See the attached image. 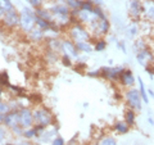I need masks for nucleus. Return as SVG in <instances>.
I'll list each match as a JSON object with an SVG mask.
<instances>
[{"mask_svg":"<svg viewBox=\"0 0 154 145\" xmlns=\"http://www.w3.org/2000/svg\"><path fill=\"white\" fill-rule=\"evenodd\" d=\"M128 17L131 19V22L140 23L143 21V0H130Z\"/></svg>","mask_w":154,"mask_h":145,"instance_id":"obj_6","label":"nucleus"},{"mask_svg":"<svg viewBox=\"0 0 154 145\" xmlns=\"http://www.w3.org/2000/svg\"><path fill=\"white\" fill-rule=\"evenodd\" d=\"M26 2L30 3V5L33 7V8H40L42 5V0H26Z\"/></svg>","mask_w":154,"mask_h":145,"instance_id":"obj_37","label":"nucleus"},{"mask_svg":"<svg viewBox=\"0 0 154 145\" xmlns=\"http://www.w3.org/2000/svg\"><path fill=\"white\" fill-rule=\"evenodd\" d=\"M54 21L60 28L69 25V17H71V9L66 5L64 2H58L54 3L49 8Z\"/></svg>","mask_w":154,"mask_h":145,"instance_id":"obj_1","label":"nucleus"},{"mask_svg":"<svg viewBox=\"0 0 154 145\" xmlns=\"http://www.w3.org/2000/svg\"><path fill=\"white\" fill-rule=\"evenodd\" d=\"M93 2H94V0H93Z\"/></svg>","mask_w":154,"mask_h":145,"instance_id":"obj_52","label":"nucleus"},{"mask_svg":"<svg viewBox=\"0 0 154 145\" xmlns=\"http://www.w3.org/2000/svg\"><path fill=\"white\" fill-rule=\"evenodd\" d=\"M136 60H137L139 64L144 67V68H145L146 66H150L154 62V51H153V49L148 45L146 48L139 50L136 53Z\"/></svg>","mask_w":154,"mask_h":145,"instance_id":"obj_7","label":"nucleus"},{"mask_svg":"<svg viewBox=\"0 0 154 145\" xmlns=\"http://www.w3.org/2000/svg\"><path fill=\"white\" fill-rule=\"evenodd\" d=\"M152 68H153V71H154V62H153V63H152Z\"/></svg>","mask_w":154,"mask_h":145,"instance_id":"obj_50","label":"nucleus"},{"mask_svg":"<svg viewBox=\"0 0 154 145\" xmlns=\"http://www.w3.org/2000/svg\"><path fill=\"white\" fill-rule=\"evenodd\" d=\"M72 58L69 55H67V54H63L62 55V63H63V66L66 67H71L72 66Z\"/></svg>","mask_w":154,"mask_h":145,"instance_id":"obj_35","label":"nucleus"},{"mask_svg":"<svg viewBox=\"0 0 154 145\" xmlns=\"http://www.w3.org/2000/svg\"><path fill=\"white\" fill-rule=\"evenodd\" d=\"M143 19L154 23V3L152 0H144L143 2Z\"/></svg>","mask_w":154,"mask_h":145,"instance_id":"obj_13","label":"nucleus"},{"mask_svg":"<svg viewBox=\"0 0 154 145\" xmlns=\"http://www.w3.org/2000/svg\"><path fill=\"white\" fill-rule=\"evenodd\" d=\"M94 4L98 7H102V0H94Z\"/></svg>","mask_w":154,"mask_h":145,"instance_id":"obj_45","label":"nucleus"},{"mask_svg":"<svg viewBox=\"0 0 154 145\" xmlns=\"http://www.w3.org/2000/svg\"><path fill=\"white\" fill-rule=\"evenodd\" d=\"M3 122L9 128H12L14 126H17V125H19V109H13L9 113H7Z\"/></svg>","mask_w":154,"mask_h":145,"instance_id":"obj_14","label":"nucleus"},{"mask_svg":"<svg viewBox=\"0 0 154 145\" xmlns=\"http://www.w3.org/2000/svg\"><path fill=\"white\" fill-rule=\"evenodd\" d=\"M135 82H136V79H135L132 71L128 68H123V71L121 72V75L118 77V84L123 86V88L128 89V88H134Z\"/></svg>","mask_w":154,"mask_h":145,"instance_id":"obj_10","label":"nucleus"},{"mask_svg":"<svg viewBox=\"0 0 154 145\" xmlns=\"http://www.w3.org/2000/svg\"><path fill=\"white\" fill-rule=\"evenodd\" d=\"M36 27V13L31 8H23L19 12V28L25 32L30 33Z\"/></svg>","mask_w":154,"mask_h":145,"instance_id":"obj_2","label":"nucleus"},{"mask_svg":"<svg viewBox=\"0 0 154 145\" xmlns=\"http://www.w3.org/2000/svg\"><path fill=\"white\" fill-rule=\"evenodd\" d=\"M148 122H149V125H150V126H154V119H153L152 117H148Z\"/></svg>","mask_w":154,"mask_h":145,"instance_id":"obj_44","label":"nucleus"},{"mask_svg":"<svg viewBox=\"0 0 154 145\" xmlns=\"http://www.w3.org/2000/svg\"><path fill=\"white\" fill-rule=\"evenodd\" d=\"M35 13L37 17H40L42 19H46V21H53V16H51V12L50 9H45V8H36L35 9Z\"/></svg>","mask_w":154,"mask_h":145,"instance_id":"obj_23","label":"nucleus"},{"mask_svg":"<svg viewBox=\"0 0 154 145\" xmlns=\"http://www.w3.org/2000/svg\"><path fill=\"white\" fill-rule=\"evenodd\" d=\"M0 7H2L4 11L8 12V11H12V9H16L13 5V3L11 0H0Z\"/></svg>","mask_w":154,"mask_h":145,"instance_id":"obj_32","label":"nucleus"},{"mask_svg":"<svg viewBox=\"0 0 154 145\" xmlns=\"http://www.w3.org/2000/svg\"><path fill=\"white\" fill-rule=\"evenodd\" d=\"M19 125L23 128H30L32 127L33 125V114L32 110L27 107H23L19 109Z\"/></svg>","mask_w":154,"mask_h":145,"instance_id":"obj_9","label":"nucleus"},{"mask_svg":"<svg viewBox=\"0 0 154 145\" xmlns=\"http://www.w3.org/2000/svg\"><path fill=\"white\" fill-rule=\"evenodd\" d=\"M148 95L150 96V98H154V91H153V89L148 88Z\"/></svg>","mask_w":154,"mask_h":145,"instance_id":"obj_43","label":"nucleus"},{"mask_svg":"<svg viewBox=\"0 0 154 145\" xmlns=\"http://www.w3.org/2000/svg\"><path fill=\"white\" fill-rule=\"evenodd\" d=\"M107 46H108V42L105 41L103 37H99V39H96L95 40L94 50L98 51V53H102V51H104L105 49H107Z\"/></svg>","mask_w":154,"mask_h":145,"instance_id":"obj_26","label":"nucleus"},{"mask_svg":"<svg viewBox=\"0 0 154 145\" xmlns=\"http://www.w3.org/2000/svg\"><path fill=\"white\" fill-rule=\"evenodd\" d=\"M95 8V4L93 0H82L81 3V8L80 9H84V11H89V12H93Z\"/></svg>","mask_w":154,"mask_h":145,"instance_id":"obj_29","label":"nucleus"},{"mask_svg":"<svg viewBox=\"0 0 154 145\" xmlns=\"http://www.w3.org/2000/svg\"><path fill=\"white\" fill-rule=\"evenodd\" d=\"M125 121L130 125V127L136 125V112H135V109L128 108L126 112H125Z\"/></svg>","mask_w":154,"mask_h":145,"instance_id":"obj_21","label":"nucleus"},{"mask_svg":"<svg viewBox=\"0 0 154 145\" xmlns=\"http://www.w3.org/2000/svg\"><path fill=\"white\" fill-rule=\"evenodd\" d=\"M11 89H12V90H14V91H17L18 94L23 93V89H19V88H17V86H13V85H11Z\"/></svg>","mask_w":154,"mask_h":145,"instance_id":"obj_42","label":"nucleus"},{"mask_svg":"<svg viewBox=\"0 0 154 145\" xmlns=\"http://www.w3.org/2000/svg\"><path fill=\"white\" fill-rule=\"evenodd\" d=\"M62 51H63V54L69 55L71 58H75V59H77L79 54H80V51L77 50V48H76V44L71 39L62 40Z\"/></svg>","mask_w":154,"mask_h":145,"instance_id":"obj_12","label":"nucleus"},{"mask_svg":"<svg viewBox=\"0 0 154 145\" xmlns=\"http://www.w3.org/2000/svg\"><path fill=\"white\" fill-rule=\"evenodd\" d=\"M7 85H9L8 73H7V72H2V73H0V88L7 86Z\"/></svg>","mask_w":154,"mask_h":145,"instance_id":"obj_34","label":"nucleus"},{"mask_svg":"<svg viewBox=\"0 0 154 145\" xmlns=\"http://www.w3.org/2000/svg\"><path fill=\"white\" fill-rule=\"evenodd\" d=\"M49 2H51V3H58V2H62V0H49Z\"/></svg>","mask_w":154,"mask_h":145,"instance_id":"obj_49","label":"nucleus"},{"mask_svg":"<svg viewBox=\"0 0 154 145\" xmlns=\"http://www.w3.org/2000/svg\"><path fill=\"white\" fill-rule=\"evenodd\" d=\"M145 72L148 73V76L150 77V80H154V71H153V68H152V64L145 67Z\"/></svg>","mask_w":154,"mask_h":145,"instance_id":"obj_39","label":"nucleus"},{"mask_svg":"<svg viewBox=\"0 0 154 145\" xmlns=\"http://www.w3.org/2000/svg\"><path fill=\"white\" fill-rule=\"evenodd\" d=\"M27 35L31 41H41L42 39L45 37V31H42L41 28H38V27H35L30 33H27Z\"/></svg>","mask_w":154,"mask_h":145,"instance_id":"obj_18","label":"nucleus"},{"mask_svg":"<svg viewBox=\"0 0 154 145\" xmlns=\"http://www.w3.org/2000/svg\"><path fill=\"white\" fill-rule=\"evenodd\" d=\"M113 128H114V131L118 132L119 135H125L130 131L131 127H130V125L123 119V121H116L114 125H113Z\"/></svg>","mask_w":154,"mask_h":145,"instance_id":"obj_16","label":"nucleus"},{"mask_svg":"<svg viewBox=\"0 0 154 145\" xmlns=\"http://www.w3.org/2000/svg\"><path fill=\"white\" fill-rule=\"evenodd\" d=\"M62 2H64L66 5L72 11V9H80L82 0H62Z\"/></svg>","mask_w":154,"mask_h":145,"instance_id":"obj_28","label":"nucleus"},{"mask_svg":"<svg viewBox=\"0 0 154 145\" xmlns=\"http://www.w3.org/2000/svg\"><path fill=\"white\" fill-rule=\"evenodd\" d=\"M89 77H93V79H96V77H102V71L100 69H94V71H89L88 72Z\"/></svg>","mask_w":154,"mask_h":145,"instance_id":"obj_36","label":"nucleus"},{"mask_svg":"<svg viewBox=\"0 0 154 145\" xmlns=\"http://www.w3.org/2000/svg\"><path fill=\"white\" fill-rule=\"evenodd\" d=\"M51 145H64V140L62 137H54L51 141Z\"/></svg>","mask_w":154,"mask_h":145,"instance_id":"obj_40","label":"nucleus"},{"mask_svg":"<svg viewBox=\"0 0 154 145\" xmlns=\"http://www.w3.org/2000/svg\"><path fill=\"white\" fill-rule=\"evenodd\" d=\"M94 14H95V17L98 18V19H104V18H107V14H105V12L103 11V8L102 7H98V5H95L94 8Z\"/></svg>","mask_w":154,"mask_h":145,"instance_id":"obj_30","label":"nucleus"},{"mask_svg":"<svg viewBox=\"0 0 154 145\" xmlns=\"http://www.w3.org/2000/svg\"><path fill=\"white\" fill-rule=\"evenodd\" d=\"M4 137H5V130L3 127H0V141H3Z\"/></svg>","mask_w":154,"mask_h":145,"instance_id":"obj_41","label":"nucleus"},{"mask_svg":"<svg viewBox=\"0 0 154 145\" xmlns=\"http://www.w3.org/2000/svg\"><path fill=\"white\" fill-rule=\"evenodd\" d=\"M99 145H117V140H116L112 135H103L102 137L98 140Z\"/></svg>","mask_w":154,"mask_h":145,"instance_id":"obj_25","label":"nucleus"},{"mask_svg":"<svg viewBox=\"0 0 154 145\" xmlns=\"http://www.w3.org/2000/svg\"><path fill=\"white\" fill-rule=\"evenodd\" d=\"M77 50L80 53H85V54H90L94 50V46L90 44V41H81V42H75Z\"/></svg>","mask_w":154,"mask_h":145,"instance_id":"obj_19","label":"nucleus"},{"mask_svg":"<svg viewBox=\"0 0 154 145\" xmlns=\"http://www.w3.org/2000/svg\"><path fill=\"white\" fill-rule=\"evenodd\" d=\"M2 96H3V88H0V101H2Z\"/></svg>","mask_w":154,"mask_h":145,"instance_id":"obj_48","label":"nucleus"},{"mask_svg":"<svg viewBox=\"0 0 154 145\" xmlns=\"http://www.w3.org/2000/svg\"><path fill=\"white\" fill-rule=\"evenodd\" d=\"M4 117H5V114L0 113V122H3V121H4Z\"/></svg>","mask_w":154,"mask_h":145,"instance_id":"obj_47","label":"nucleus"},{"mask_svg":"<svg viewBox=\"0 0 154 145\" xmlns=\"http://www.w3.org/2000/svg\"><path fill=\"white\" fill-rule=\"evenodd\" d=\"M116 44H117V46H118L119 49H121V50L125 53V54H126V53H127V50H126V41L121 40V41H117Z\"/></svg>","mask_w":154,"mask_h":145,"instance_id":"obj_38","label":"nucleus"},{"mask_svg":"<svg viewBox=\"0 0 154 145\" xmlns=\"http://www.w3.org/2000/svg\"><path fill=\"white\" fill-rule=\"evenodd\" d=\"M137 82H139V91H140V95H141V99H143V101H144V104H149L148 89L145 88V85H144L141 77H139V79H137Z\"/></svg>","mask_w":154,"mask_h":145,"instance_id":"obj_22","label":"nucleus"},{"mask_svg":"<svg viewBox=\"0 0 154 145\" xmlns=\"http://www.w3.org/2000/svg\"><path fill=\"white\" fill-rule=\"evenodd\" d=\"M51 22L53 21H46V19H42L40 17L36 16V27L41 28L42 31H50V27H51Z\"/></svg>","mask_w":154,"mask_h":145,"instance_id":"obj_24","label":"nucleus"},{"mask_svg":"<svg viewBox=\"0 0 154 145\" xmlns=\"http://www.w3.org/2000/svg\"><path fill=\"white\" fill-rule=\"evenodd\" d=\"M25 139H32L36 136V130L35 127H30V128H25V131H23V135H22Z\"/></svg>","mask_w":154,"mask_h":145,"instance_id":"obj_31","label":"nucleus"},{"mask_svg":"<svg viewBox=\"0 0 154 145\" xmlns=\"http://www.w3.org/2000/svg\"><path fill=\"white\" fill-rule=\"evenodd\" d=\"M68 35H69V39L73 42L90 41L91 39H93L88 26L82 25V23H75V25H71L68 27Z\"/></svg>","mask_w":154,"mask_h":145,"instance_id":"obj_3","label":"nucleus"},{"mask_svg":"<svg viewBox=\"0 0 154 145\" xmlns=\"http://www.w3.org/2000/svg\"><path fill=\"white\" fill-rule=\"evenodd\" d=\"M48 49L59 53L62 51V40H58V39H48L46 41Z\"/></svg>","mask_w":154,"mask_h":145,"instance_id":"obj_20","label":"nucleus"},{"mask_svg":"<svg viewBox=\"0 0 154 145\" xmlns=\"http://www.w3.org/2000/svg\"><path fill=\"white\" fill-rule=\"evenodd\" d=\"M4 14H5V11H4V9L0 7V18H3V17H4Z\"/></svg>","mask_w":154,"mask_h":145,"instance_id":"obj_46","label":"nucleus"},{"mask_svg":"<svg viewBox=\"0 0 154 145\" xmlns=\"http://www.w3.org/2000/svg\"><path fill=\"white\" fill-rule=\"evenodd\" d=\"M152 2H153V3H154V0H152Z\"/></svg>","mask_w":154,"mask_h":145,"instance_id":"obj_51","label":"nucleus"},{"mask_svg":"<svg viewBox=\"0 0 154 145\" xmlns=\"http://www.w3.org/2000/svg\"><path fill=\"white\" fill-rule=\"evenodd\" d=\"M77 19H79V23H82V25H85V26H89L91 22H94L95 19H98V18L95 17L94 12L79 9V13H77Z\"/></svg>","mask_w":154,"mask_h":145,"instance_id":"obj_15","label":"nucleus"},{"mask_svg":"<svg viewBox=\"0 0 154 145\" xmlns=\"http://www.w3.org/2000/svg\"><path fill=\"white\" fill-rule=\"evenodd\" d=\"M148 46V42L145 41V39H137L136 41H134V50L135 53H137L139 50L144 49V48Z\"/></svg>","mask_w":154,"mask_h":145,"instance_id":"obj_27","label":"nucleus"},{"mask_svg":"<svg viewBox=\"0 0 154 145\" xmlns=\"http://www.w3.org/2000/svg\"><path fill=\"white\" fill-rule=\"evenodd\" d=\"M139 33H140V23H136V22H131L126 30V35L130 39H135Z\"/></svg>","mask_w":154,"mask_h":145,"instance_id":"obj_17","label":"nucleus"},{"mask_svg":"<svg viewBox=\"0 0 154 145\" xmlns=\"http://www.w3.org/2000/svg\"><path fill=\"white\" fill-rule=\"evenodd\" d=\"M32 114H33V123L35 125H41L44 127H49L54 122V116L50 112L48 108L42 107H36L35 109L32 110Z\"/></svg>","mask_w":154,"mask_h":145,"instance_id":"obj_4","label":"nucleus"},{"mask_svg":"<svg viewBox=\"0 0 154 145\" xmlns=\"http://www.w3.org/2000/svg\"><path fill=\"white\" fill-rule=\"evenodd\" d=\"M12 110V108H11V104L8 103V101H0V113H3V114H7V113H9Z\"/></svg>","mask_w":154,"mask_h":145,"instance_id":"obj_33","label":"nucleus"},{"mask_svg":"<svg viewBox=\"0 0 154 145\" xmlns=\"http://www.w3.org/2000/svg\"><path fill=\"white\" fill-rule=\"evenodd\" d=\"M3 23L9 28L19 26V13L16 9L5 12V14H4V17H3Z\"/></svg>","mask_w":154,"mask_h":145,"instance_id":"obj_11","label":"nucleus"},{"mask_svg":"<svg viewBox=\"0 0 154 145\" xmlns=\"http://www.w3.org/2000/svg\"><path fill=\"white\" fill-rule=\"evenodd\" d=\"M102 71V77L108 81H112V82H118V77L121 75V72L123 71V67H103L100 68Z\"/></svg>","mask_w":154,"mask_h":145,"instance_id":"obj_8","label":"nucleus"},{"mask_svg":"<svg viewBox=\"0 0 154 145\" xmlns=\"http://www.w3.org/2000/svg\"><path fill=\"white\" fill-rule=\"evenodd\" d=\"M125 100H126L128 108L139 110V112L143 109L144 101L141 99V95H140V91H139V89H135V88L126 89V91H125Z\"/></svg>","mask_w":154,"mask_h":145,"instance_id":"obj_5","label":"nucleus"}]
</instances>
